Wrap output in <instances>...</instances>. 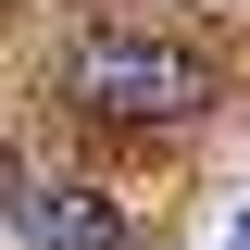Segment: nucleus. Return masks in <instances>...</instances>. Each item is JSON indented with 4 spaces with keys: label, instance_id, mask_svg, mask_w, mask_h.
I'll return each instance as SVG.
<instances>
[{
    "label": "nucleus",
    "instance_id": "nucleus-1",
    "mask_svg": "<svg viewBox=\"0 0 250 250\" xmlns=\"http://www.w3.org/2000/svg\"><path fill=\"white\" fill-rule=\"evenodd\" d=\"M213 88H225V75L188 50V38H163V25H88L75 50H62V100H75L88 125H125V138L200 125Z\"/></svg>",
    "mask_w": 250,
    "mask_h": 250
},
{
    "label": "nucleus",
    "instance_id": "nucleus-2",
    "mask_svg": "<svg viewBox=\"0 0 250 250\" xmlns=\"http://www.w3.org/2000/svg\"><path fill=\"white\" fill-rule=\"evenodd\" d=\"M13 225H25V250H125V213L100 188H75V175H25L13 188Z\"/></svg>",
    "mask_w": 250,
    "mask_h": 250
},
{
    "label": "nucleus",
    "instance_id": "nucleus-3",
    "mask_svg": "<svg viewBox=\"0 0 250 250\" xmlns=\"http://www.w3.org/2000/svg\"><path fill=\"white\" fill-rule=\"evenodd\" d=\"M225 250H250V200H238V225H225Z\"/></svg>",
    "mask_w": 250,
    "mask_h": 250
}]
</instances>
